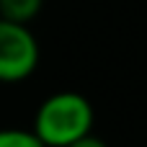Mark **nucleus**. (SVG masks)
Returning <instances> with one entry per match:
<instances>
[{
    "label": "nucleus",
    "instance_id": "obj_3",
    "mask_svg": "<svg viewBox=\"0 0 147 147\" xmlns=\"http://www.w3.org/2000/svg\"><path fill=\"white\" fill-rule=\"evenodd\" d=\"M44 0H0V18L28 26L41 13Z\"/></svg>",
    "mask_w": 147,
    "mask_h": 147
},
{
    "label": "nucleus",
    "instance_id": "obj_5",
    "mask_svg": "<svg viewBox=\"0 0 147 147\" xmlns=\"http://www.w3.org/2000/svg\"><path fill=\"white\" fill-rule=\"evenodd\" d=\"M70 147H109L101 137H96V134H88V137H83V140H78V142H72Z\"/></svg>",
    "mask_w": 147,
    "mask_h": 147
},
{
    "label": "nucleus",
    "instance_id": "obj_1",
    "mask_svg": "<svg viewBox=\"0 0 147 147\" xmlns=\"http://www.w3.org/2000/svg\"><path fill=\"white\" fill-rule=\"evenodd\" d=\"M96 111L83 93L59 90L41 101L34 116V134L44 147H70L93 134Z\"/></svg>",
    "mask_w": 147,
    "mask_h": 147
},
{
    "label": "nucleus",
    "instance_id": "obj_4",
    "mask_svg": "<svg viewBox=\"0 0 147 147\" xmlns=\"http://www.w3.org/2000/svg\"><path fill=\"white\" fill-rule=\"evenodd\" d=\"M0 147H44V145L39 142V137L34 132L8 127V129H0Z\"/></svg>",
    "mask_w": 147,
    "mask_h": 147
},
{
    "label": "nucleus",
    "instance_id": "obj_2",
    "mask_svg": "<svg viewBox=\"0 0 147 147\" xmlns=\"http://www.w3.org/2000/svg\"><path fill=\"white\" fill-rule=\"evenodd\" d=\"M39 41L23 23L0 18V83H21L39 67Z\"/></svg>",
    "mask_w": 147,
    "mask_h": 147
}]
</instances>
